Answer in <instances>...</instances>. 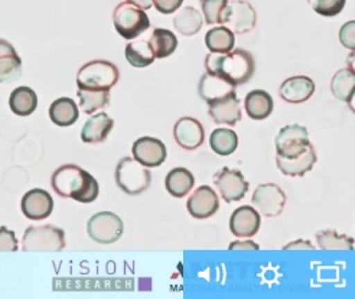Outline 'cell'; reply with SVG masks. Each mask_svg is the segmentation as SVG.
Returning a JSON list of instances; mask_svg holds the SVG:
<instances>
[{
    "label": "cell",
    "instance_id": "obj_13",
    "mask_svg": "<svg viewBox=\"0 0 355 299\" xmlns=\"http://www.w3.org/2000/svg\"><path fill=\"white\" fill-rule=\"evenodd\" d=\"M188 213L197 220H205L214 216L220 208V200L216 191L208 185H202L193 191L187 203Z\"/></svg>",
    "mask_w": 355,
    "mask_h": 299
},
{
    "label": "cell",
    "instance_id": "obj_5",
    "mask_svg": "<svg viewBox=\"0 0 355 299\" xmlns=\"http://www.w3.org/2000/svg\"><path fill=\"white\" fill-rule=\"evenodd\" d=\"M65 248V233L55 225H31L22 237L25 252H61Z\"/></svg>",
    "mask_w": 355,
    "mask_h": 299
},
{
    "label": "cell",
    "instance_id": "obj_18",
    "mask_svg": "<svg viewBox=\"0 0 355 299\" xmlns=\"http://www.w3.org/2000/svg\"><path fill=\"white\" fill-rule=\"evenodd\" d=\"M114 120L107 113H96L88 117L81 129V140L84 144H103L113 130Z\"/></svg>",
    "mask_w": 355,
    "mask_h": 299
},
{
    "label": "cell",
    "instance_id": "obj_35",
    "mask_svg": "<svg viewBox=\"0 0 355 299\" xmlns=\"http://www.w3.org/2000/svg\"><path fill=\"white\" fill-rule=\"evenodd\" d=\"M228 0H201V8L207 25L223 24V13Z\"/></svg>",
    "mask_w": 355,
    "mask_h": 299
},
{
    "label": "cell",
    "instance_id": "obj_38",
    "mask_svg": "<svg viewBox=\"0 0 355 299\" xmlns=\"http://www.w3.org/2000/svg\"><path fill=\"white\" fill-rule=\"evenodd\" d=\"M184 3V0H152V5L162 15H169L176 12Z\"/></svg>",
    "mask_w": 355,
    "mask_h": 299
},
{
    "label": "cell",
    "instance_id": "obj_7",
    "mask_svg": "<svg viewBox=\"0 0 355 299\" xmlns=\"http://www.w3.org/2000/svg\"><path fill=\"white\" fill-rule=\"evenodd\" d=\"M124 232L123 220L110 211H101L94 214L87 223V233L98 244H113Z\"/></svg>",
    "mask_w": 355,
    "mask_h": 299
},
{
    "label": "cell",
    "instance_id": "obj_41",
    "mask_svg": "<svg viewBox=\"0 0 355 299\" xmlns=\"http://www.w3.org/2000/svg\"><path fill=\"white\" fill-rule=\"evenodd\" d=\"M299 248H302V249H309V250L315 249L313 246L311 244V241H309V240H297V241H292L291 244L285 246V248H283V249L291 250V249H299Z\"/></svg>",
    "mask_w": 355,
    "mask_h": 299
},
{
    "label": "cell",
    "instance_id": "obj_37",
    "mask_svg": "<svg viewBox=\"0 0 355 299\" xmlns=\"http://www.w3.org/2000/svg\"><path fill=\"white\" fill-rule=\"evenodd\" d=\"M17 239L15 232L9 230L8 227H0V252H16Z\"/></svg>",
    "mask_w": 355,
    "mask_h": 299
},
{
    "label": "cell",
    "instance_id": "obj_10",
    "mask_svg": "<svg viewBox=\"0 0 355 299\" xmlns=\"http://www.w3.org/2000/svg\"><path fill=\"white\" fill-rule=\"evenodd\" d=\"M252 203L261 216L277 217L286 205V194L276 184H261L256 188Z\"/></svg>",
    "mask_w": 355,
    "mask_h": 299
},
{
    "label": "cell",
    "instance_id": "obj_27",
    "mask_svg": "<svg viewBox=\"0 0 355 299\" xmlns=\"http://www.w3.org/2000/svg\"><path fill=\"white\" fill-rule=\"evenodd\" d=\"M195 185V178L191 171L187 168L172 169L165 180V187L169 194L175 198L187 197Z\"/></svg>",
    "mask_w": 355,
    "mask_h": 299
},
{
    "label": "cell",
    "instance_id": "obj_9",
    "mask_svg": "<svg viewBox=\"0 0 355 299\" xmlns=\"http://www.w3.org/2000/svg\"><path fill=\"white\" fill-rule=\"evenodd\" d=\"M256 22L257 15L252 3L245 0H232L227 3L223 13V24L233 33L244 35L252 32L256 28Z\"/></svg>",
    "mask_w": 355,
    "mask_h": 299
},
{
    "label": "cell",
    "instance_id": "obj_24",
    "mask_svg": "<svg viewBox=\"0 0 355 299\" xmlns=\"http://www.w3.org/2000/svg\"><path fill=\"white\" fill-rule=\"evenodd\" d=\"M9 108L16 116L28 117L38 108V96L31 87H17L9 97Z\"/></svg>",
    "mask_w": 355,
    "mask_h": 299
},
{
    "label": "cell",
    "instance_id": "obj_8",
    "mask_svg": "<svg viewBox=\"0 0 355 299\" xmlns=\"http://www.w3.org/2000/svg\"><path fill=\"white\" fill-rule=\"evenodd\" d=\"M276 156L279 157H295L300 153L308 151L312 144L309 140V132L305 126L300 125H289L280 129L275 139Z\"/></svg>",
    "mask_w": 355,
    "mask_h": 299
},
{
    "label": "cell",
    "instance_id": "obj_16",
    "mask_svg": "<svg viewBox=\"0 0 355 299\" xmlns=\"http://www.w3.org/2000/svg\"><path fill=\"white\" fill-rule=\"evenodd\" d=\"M260 224L261 219L259 211L250 205H241L234 210L230 219V230L236 237L250 239L259 233Z\"/></svg>",
    "mask_w": 355,
    "mask_h": 299
},
{
    "label": "cell",
    "instance_id": "obj_6",
    "mask_svg": "<svg viewBox=\"0 0 355 299\" xmlns=\"http://www.w3.org/2000/svg\"><path fill=\"white\" fill-rule=\"evenodd\" d=\"M113 22L117 33L124 40H135L150 26L146 12L129 2L117 5L113 12Z\"/></svg>",
    "mask_w": 355,
    "mask_h": 299
},
{
    "label": "cell",
    "instance_id": "obj_42",
    "mask_svg": "<svg viewBox=\"0 0 355 299\" xmlns=\"http://www.w3.org/2000/svg\"><path fill=\"white\" fill-rule=\"evenodd\" d=\"M128 2L140 9H150L152 8V0H128Z\"/></svg>",
    "mask_w": 355,
    "mask_h": 299
},
{
    "label": "cell",
    "instance_id": "obj_12",
    "mask_svg": "<svg viewBox=\"0 0 355 299\" xmlns=\"http://www.w3.org/2000/svg\"><path fill=\"white\" fill-rule=\"evenodd\" d=\"M133 157L146 168L161 166L166 160V146L162 140L150 136L139 137L132 146Z\"/></svg>",
    "mask_w": 355,
    "mask_h": 299
},
{
    "label": "cell",
    "instance_id": "obj_39",
    "mask_svg": "<svg viewBox=\"0 0 355 299\" xmlns=\"http://www.w3.org/2000/svg\"><path fill=\"white\" fill-rule=\"evenodd\" d=\"M354 35H355V22L349 21L340 31V41L348 49H355V37H354Z\"/></svg>",
    "mask_w": 355,
    "mask_h": 299
},
{
    "label": "cell",
    "instance_id": "obj_22",
    "mask_svg": "<svg viewBox=\"0 0 355 299\" xmlns=\"http://www.w3.org/2000/svg\"><path fill=\"white\" fill-rule=\"evenodd\" d=\"M316 161H318V156L313 145L304 153L291 157V160L276 156L277 168L282 171V173L288 175V177H304L305 173H308L313 168Z\"/></svg>",
    "mask_w": 355,
    "mask_h": 299
},
{
    "label": "cell",
    "instance_id": "obj_29",
    "mask_svg": "<svg viewBox=\"0 0 355 299\" xmlns=\"http://www.w3.org/2000/svg\"><path fill=\"white\" fill-rule=\"evenodd\" d=\"M148 42L153 51L155 58L157 60L168 58L178 48L176 35L169 29H164V28H156Z\"/></svg>",
    "mask_w": 355,
    "mask_h": 299
},
{
    "label": "cell",
    "instance_id": "obj_31",
    "mask_svg": "<svg viewBox=\"0 0 355 299\" xmlns=\"http://www.w3.org/2000/svg\"><path fill=\"white\" fill-rule=\"evenodd\" d=\"M209 145L217 155L228 156L239 148V136L234 130L220 128L211 133Z\"/></svg>",
    "mask_w": 355,
    "mask_h": 299
},
{
    "label": "cell",
    "instance_id": "obj_33",
    "mask_svg": "<svg viewBox=\"0 0 355 299\" xmlns=\"http://www.w3.org/2000/svg\"><path fill=\"white\" fill-rule=\"evenodd\" d=\"M80 108L85 114H93L110 104V92L107 90H78Z\"/></svg>",
    "mask_w": 355,
    "mask_h": 299
},
{
    "label": "cell",
    "instance_id": "obj_20",
    "mask_svg": "<svg viewBox=\"0 0 355 299\" xmlns=\"http://www.w3.org/2000/svg\"><path fill=\"white\" fill-rule=\"evenodd\" d=\"M22 76V60L12 44L0 38V84L13 83Z\"/></svg>",
    "mask_w": 355,
    "mask_h": 299
},
{
    "label": "cell",
    "instance_id": "obj_21",
    "mask_svg": "<svg viewBox=\"0 0 355 299\" xmlns=\"http://www.w3.org/2000/svg\"><path fill=\"white\" fill-rule=\"evenodd\" d=\"M198 93H200V97L209 105V104L220 101L224 97H227L230 94H234L237 92H236V85L230 84L228 81H225L217 76H212V74L207 73L200 78Z\"/></svg>",
    "mask_w": 355,
    "mask_h": 299
},
{
    "label": "cell",
    "instance_id": "obj_40",
    "mask_svg": "<svg viewBox=\"0 0 355 299\" xmlns=\"http://www.w3.org/2000/svg\"><path fill=\"white\" fill-rule=\"evenodd\" d=\"M259 250V244H256L252 240H245V241H233L230 244V250Z\"/></svg>",
    "mask_w": 355,
    "mask_h": 299
},
{
    "label": "cell",
    "instance_id": "obj_25",
    "mask_svg": "<svg viewBox=\"0 0 355 299\" xmlns=\"http://www.w3.org/2000/svg\"><path fill=\"white\" fill-rule=\"evenodd\" d=\"M244 108L247 114L254 120H264L273 113L275 103L272 96L264 90H253L245 96Z\"/></svg>",
    "mask_w": 355,
    "mask_h": 299
},
{
    "label": "cell",
    "instance_id": "obj_34",
    "mask_svg": "<svg viewBox=\"0 0 355 299\" xmlns=\"http://www.w3.org/2000/svg\"><path fill=\"white\" fill-rule=\"evenodd\" d=\"M318 246L324 250H352L354 239L335 230H324L316 234Z\"/></svg>",
    "mask_w": 355,
    "mask_h": 299
},
{
    "label": "cell",
    "instance_id": "obj_14",
    "mask_svg": "<svg viewBox=\"0 0 355 299\" xmlns=\"http://www.w3.org/2000/svg\"><path fill=\"white\" fill-rule=\"evenodd\" d=\"M173 137L182 149L195 151L204 144L205 130L197 119L182 117L175 123Z\"/></svg>",
    "mask_w": 355,
    "mask_h": 299
},
{
    "label": "cell",
    "instance_id": "obj_30",
    "mask_svg": "<svg viewBox=\"0 0 355 299\" xmlns=\"http://www.w3.org/2000/svg\"><path fill=\"white\" fill-rule=\"evenodd\" d=\"M236 44L234 33L225 26H216L207 32L205 45L211 52L216 54H225V52L233 51Z\"/></svg>",
    "mask_w": 355,
    "mask_h": 299
},
{
    "label": "cell",
    "instance_id": "obj_4",
    "mask_svg": "<svg viewBox=\"0 0 355 299\" xmlns=\"http://www.w3.org/2000/svg\"><path fill=\"white\" fill-rule=\"evenodd\" d=\"M152 182L150 171L137 162L135 157H123L116 166V184L128 196H139Z\"/></svg>",
    "mask_w": 355,
    "mask_h": 299
},
{
    "label": "cell",
    "instance_id": "obj_15",
    "mask_svg": "<svg viewBox=\"0 0 355 299\" xmlns=\"http://www.w3.org/2000/svg\"><path fill=\"white\" fill-rule=\"evenodd\" d=\"M21 208L24 216L29 220H45L52 214L54 200L48 191L33 188L24 196Z\"/></svg>",
    "mask_w": 355,
    "mask_h": 299
},
{
    "label": "cell",
    "instance_id": "obj_1",
    "mask_svg": "<svg viewBox=\"0 0 355 299\" xmlns=\"http://www.w3.org/2000/svg\"><path fill=\"white\" fill-rule=\"evenodd\" d=\"M51 185L62 198H73L83 204L97 200L100 185L90 172L78 165H62L52 173Z\"/></svg>",
    "mask_w": 355,
    "mask_h": 299
},
{
    "label": "cell",
    "instance_id": "obj_23",
    "mask_svg": "<svg viewBox=\"0 0 355 299\" xmlns=\"http://www.w3.org/2000/svg\"><path fill=\"white\" fill-rule=\"evenodd\" d=\"M80 112L76 101L69 97H61L51 104L49 119L60 128L73 126L78 120Z\"/></svg>",
    "mask_w": 355,
    "mask_h": 299
},
{
    "label": "cell",
    "instance_id": "obj_11",
    "mask_svg": "<svg viewBox=\"0 0 355 299\" xmlns=\"http://www.w3.org/2000/svg\"><path fill=\"white\" fill-rule=\"evenodd\" d=\"M214 184L225 203H236L243 200L248 191V182L244 180V175L240 171L230 168H223L216 175Z\"/></svg>",
    "mask_w": 355,
    "mask_h": 299
},
{
    "label": "cell",
    "instance_id": "obj_2",
    "mask_svg": "<svg viewBox=\"0 0 355 299\" xmlns=\"http://www.w3.org/2000/svg\"><path fill=\"white\" fill-rule=\"evenodd\" d=\"M205 68L208 74L217 76L237 87L253 78L256 62L248 51L233 49L225 54L209 52L205 57Z\"/></svg>",
    "mask_w": 355,
    "mask_h": 299
},
{
    "label": "cell",
    "instance_id": "obj_36",
    "mask_svg": "<svg viewBox=\"0 0 355 299\" xmlns=\"http://www.w3.org/2000/svg\"><path fill=\"white\" fill-rule=\"evenodd\" d=\"M308 2L318 15L331 17L343 12L347 0H308Z\"/></svg>",
    "mask_w": 355,
    "mask_h": 299
},
{
    "label": "cell",
    "instance_id": "obj_28",
    "mask_svg": "<svg viewBox=\"0 0 355 299\" xmlns=\"http://www.w3.org/2000/svg\"><path fill=\"white\" fill-rule=\"evenodd\" d=\"M204 24V17L192 6H185L173 17V26L184 37H193L200 32Z\"/></svg>",
    "mask_w": 355,
    "mask_h": 299
},
{
    "label": "cell",
    "instance_id": "obj_32",
    "mask_svg": "<svg viewBox=\"0 0 355 299\" xmlns=\"http://www.w3.org/2000/svg\"><path fill=\"white\" fill-rule=\"evenodd\" d=\"M124 54H126V60L129 61V64L136 68H145L153 64V61L156 60L149 42L145 40H137L128 44Z\"/></svg>",
    "mask_w": 355,
    "mask_h": 299
},
{
    "label": "cell",
    "instance_id": "obj_26",
    "mask_svg": "<svg viewBox=\"0 0 355 299\" xmlns=\"http://www.w3.org/2000/svg\"><path fill=\"white\" fill-rule=\"evenodd\" d=\"M331 92L335 99L348 103L354 110L352 100L355 93V71L349 68L338 69L331 80Z\"/></svg>",
    "mask_w": 355,
    "mask_h": 299
},
{
    "label": "cell",
    "instance_id": "obj_3",
    "mask_svg": "<svg viewBox=\"0 0 355 299\" xmlns=\"http://www.w3.org/2000/svg\"><path fill=\"white\" fill-rule=\"evenodd\" d=\"M120 78L119 68L104 60H94L84 64L77 74L78 90H107L110 92Z\"/></svg>",
    "mask_w": 355,
    "mask_h": 299
},
{
    "label": "cell",
    "instance_id": "obj_19",
    "mask_svg": "<svg viewBox=\"0 0 355 299\" xmlns=\"http://www.w3.org/2000/svg\"><path fill=\"white\" fill-rule=\"evenodd\" d=\"M208 114L214 120L217 125H228L234 126L241 120V109L240 100L237 93L230 94L220 101H216L208 105Z\"/></svg>",
    "mask_w": 355,
    "mask_h": 299
},
{
    "label": "cell",
    "instance_id": "obj_17",
    "mask_svg": "<svg viewBox=\"0 0 355 299\" xmlns=\"http://www.w3.org/2000/svg\"><path fill=\"white\" fill-rule=\"evenodd\" d=\"M313 93L315 83L312 81V78L306 76L291 77L283 81L279 89L280 97L291 104L305 103L312 97Z\"/></svg>",
    "mask_w": 355,
    "mask_h": 299
}]
</instances>
